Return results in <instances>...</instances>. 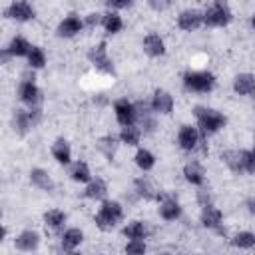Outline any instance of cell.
Here are the masks:
<instances>
[{
    "mask_svg": "<svg viewBox=\"0 0 255 255\" xmlns=\"http://www.w3.org/2000/svg\"><path fill=\"white\" fill-rule=\"evenodd\" d=\"M221 159L235 173H253L255 171L253 151H247V149H231V151L221 153Z\"/></svg>",
    "mask_w": 255,
    "mask_h": 255,
    "instance_id": "obj_1",
    "label": "cell"
},
{
    "mask_svg": "<svg viewBox=\"0 0 255 255\" xmlns=\"http://www.w3.org/2000/svg\"><path fill=\"white\" fill-rule=\"evenodd\" d=\"M122 219H124V209H122V205H120L118 201H110V199H108V201L102 203V207H100V211H98V215H96V225H98L100 229L108 231V229L116 227Z\"/></svg>",
    "mask_w": 255,
    "mask_h": 255,
    "instance_id": "obj_2",
    "label": "cell"
},
{
    "mask_svg": "<svg viewBox=\"0 0 255 255\" xmlns=\"http://www.w3.org/2000/svg\"><path fill=\"white\" fill-rule=\"evenodd\" d=\"M195 118L205 133H213L225 126V116H221L217 110L211 108H195Z\"/></svg>",
    "mask_w": 255,
    "mask_h": 255,
    "instance_id": "obj_3",
    "label": "cell"
},
{
    "mask_svg": "<svg viewBox=\"0 0 255 255\" xmlns=\"http://www.w3.org/2000/svg\"><path fill=\"white\" fill-rule=\"evenodd\" d=\"M183 84L193 92H211L215 86V78L209 72H187L183 76Z\"/></svg>",
    "mask_w": 255,
    "mask_h": 255,
    "instance_id": "obj_4",
    "label": "cell"
},
{
    "mask_svg": "<svg viewBox=\"0 0 255 255\" xmlns=\"http://www.w3.org/2000/svg\"><path fill=\"white\" fill-rule=\"evenodd\" d=\"M229 20H231V12H229L225 0H217L215 6L203 14V22L207 26H225V24H229Z\"/></svg>",
    "mask_w": 255,
    "mask_h": 255,
    "instance_id": "obj_5",
    "label": "cell"
},
{
    "mask_svg": "<svg viewBox=\"0 0 255 255\" xmlns=\"http://www.w3.org/2000/svg\"><path fill=\"white\" fill-rule=\"evenodd\" d=\"M90 62L96 66V70L100 72H106V74H112L114 72V64L112 60L108 58V48H106V42H100L98 46H94L88 54Z\"/></svg>",
    "mask_w": 255,
    "mask_h": 255,
    "instance_id": "obj_6",
    "label": "cell"
},
{
    "mask_svg": "<svg viewBox=\"0 0 255 255\" xmlns=\"http://www.w3.org/2000/svg\"><path fill=\"white\" fill-rule=\"evenodd\" d=\"M6 16L18 22H28L34 18V8L26 0H16L6 8Z\"/></svg>",
    "mask_w": 255,
    "mask_h": 255,
    "instance_id": "obj_7",
    "label": "cell"
},
{
    "mask_svg": "<svg viewBox=\"0 0 255 255\" xmlns=\"http://www.w3.org/2000/svg\"><path fill=\"white\" fill-rule=\"evenodd\" d=\"M114 112H116V120L122 126H131L135 122V106L128 100H118L114 104Z\"/></svg>",
    "mask_w": 255,
    "mask_h": 255,
    "instance_id": "obj_8",
    "label": "cell"
},
{
    "mask_svg": "<svg viewBox=\"0 0 255 255\" xmlns=\"http://www.w3.org/2000/svg\"><path fill=\"white\" fill-rule=\"evenodd\" d=\"M201 22H203V14L199 12V10H195V8H189V10H183L181 14H179V18H177V24H179V28L181 30H195V28H199L201 26Z\"/></svg>",
    "mask_w": 255,
    "mask_h": 255,
    "instance_id": "obj_9",
    "label": "cell"
},
{
    "mask_svg": "<svg viewBox=\"0 0 255 255\" xmlns=\"http://www.w3.org/2000/svg\"><path fill=\"white\" fill-rule=\"evenodd\" d=\"M151 110L157 114H171L173 110V98L169 92L165 90H155L153 92V100H151Z\"/></svg>",
    "mask_w": 255,
    "mask_h": 255,
    "instance_id": "obj_10",
    "label": "cell"
},
{
    "mask_svg": "<svg viewBox=\"0 0 255 255\" xmlns=\"http://www.w3.org/2000/svg\"><path fill=\"white\" fill-rule=\"evenodd\" d=\"M199 131L193 128V126H181L179 129V135H177V141L183 149L191 151V149H197V143H199Z\"/></svg>",
    "mask_w": 255,
    "mask_h": 255,
    "instance_id": "obj_11",
    "label": "cell"
},
{
    "mask_svg": "<svg viewBox=\"0 0 255 255\" xmlns=\"http://www.w3.org/2000/svg\"><path fill=\"white\" fill-rule=\"evenodd\" d=\"M82 28H84V22H82L76 14H70L68 18H64V20L60 22V26H58V36H62V38H72V36H76Z\"/></svg>",
    "mask_w": 255,
    "mask_h": 255,
    "instance_id": "obj_12",
    "label": "cell"
},
{
    "mask_svg": "<svg viewBox=\"0 0 255 255\" xmlns=\"http://www.w3.org/2000/svg\"><path fill=\"white\" fill-rule=\"evenodd\" d=\"M18 94H20V100L26 102V104H30V106L38 104L40 102V96H42L40 90H38V86L34 84V80H22V84L18 88Z\"/></svg>",
    "mask_w": 255,
    "mask_h": 255,
    "instance_id": "obj_13",
    "label": "cell"
},
{
    "mask_svg": "<svg viewBox=\"0 0 255 255\" xmlns=\"http://www.w3.org/2000/svg\"><path fill=\"white\" fill-rule=\"evenodd\" d=\"M133 106H135V120L141 124V128H143L145 131H153L155 122H153V116H151L149 106H147L145 102H137V104H133Z\"/></svg>",
    "mask_w": 255,
    "mask_h": 255,
    "instance_id": "obj_14",
    "label": "cell"
},
{
    "mask_svg": "<svg viewBox=\"0 0 255 255\" xmlns=\"http://www.w3.org/2000/svg\"><path fill=\"white\" fill-rule=\"evenodd\" d=\"M221 219H223V215H221V211H219L217 207H213L211 203L203 205V209H201V223H203L205 227H209V229H219Z\"/></svg>",
    "mask_w": 255,
    "mask_h": 255,
    "instance_id": "obj_15",
    "label": "cell"
},
{
    "mask_svg": "<svg viewBox=\"0 0 255 255\" xmlns=\"http://www.w3.org/2000/svg\"><path fill=\"white\" fill-rule=\"evenodd\" d=\"M38 245H40V235L36 231L28 229V231H22L16 237V247L20 251H34V249H38Z\"/></svg>",
    "mask_w": 255,
    "mask_h": 255,
    "instance_id": "obj_16",
    "label": "cell"
},
{
    "mask_svg": "<svg viewBox=\"0 0 255 255\" xmlns=\"http://www.w3.org/2000/svg\"><path fill=\"white\" fill-rule=\"evenodd\" d=\"M143 50H145L147 56H153V58L155 56H163L165 54V44L157 34H147L143 38Z\"/></svg>",
    "mask_w": 255,
    "mask_h": 255,
    "instance_id": "obj_17",
    "label": "cell"
},
{
    "mask_svg": "<svg viewBox=\"0 0 255 255\" xmlns=\"http://www.w3.org/2000/svg\"><path fill=\"white\" fill-rule=\"evenodd\" d=\"M233 90L241 96H251L255 92V78L251 74H239L233 80Z\"/></svg>",
    "mask_w": 255,
    "mask_h": 255,
    "instance_id": "obj_18",
    "label": "cell"
},
{
    "mask_svg": "<svg viewBox=\"0 0 255 255\" xmlns=\"http://www.w3.org/2000/svg\"><path fill=\"white\" fill-rule=\"evenodd\" d=\"M30 181H32L38 189H42V191H52V189H54L52 177L48 175V171H44V169H40V167H36V169L30 171Z\"/></svg>",
    "mask_w": 255,
    "mask_h": 255,
    "instance_id": "obj_19",
    "label": "cell"
},
{
    "mask_svg": "<svg viewBox=\"0 0 255 255\" xmlns=\"http://www.w3.org/2000/svg\"><path fill=\"white\" fill-rule=\"evenodd\" d=\"M159 215L165 219V221H173V219H177L179 215H181V207H179V203L175 201V199H163L161 201V205H159Z\"/></svg>",
    "mask_w": 255,
    "mask_h": 255,
    "instance_id": "obj_20",
    "label": "cell"
},
{
    "mask_svg": "<svg viewBox=\"0 0 255 255\" xmlns=\"http://www.w3.org/2000/svg\"><path fill=\"white\" fill-rule=\"evenodd\" d=\"M135 191H137V195H141L143 199H159V197H161V195L157 193V189L153 187V183H151L147 177L135 179Z\"/></svg>",
    "mask_w": 255,
    "mask_h": 255,
    "instance_id": "obj_21",
    "label": "cell"
},
{
    "mask_svg": "<svg viewBox=\"0 0 255 255\" xmlns=\"http://www.w3.org/2000/svg\"><path fill=\"white\" fill-rule=\"evenodd\" d=\"M52 155L56 157V161H60V163H64V165L70 163L72 151H70L68 141H66V139H56L54 145H52Z\"/></svg>",
    "mask_w": 255,
    "mask_h": 255,
    "instance_id": "obj_22",
    "label": "cell"
},
{
    "mask_svg": "<svg viewBox=\"0 0 255 255\" xmlns=\"http://www.w3.org/2000/svg\"><path fill=\"white\" fill-rule=\"evenodd\" d=\"M82 239H84V233H82L80 229L72 227V229H68V231L62 235V249H64V251H72V249H76V247L82 243Z\"/></svg>",
    "mask_w": 255,
    "mask_h": 255,
    "instance_id": "obj_23",
    "label": "cell"
},
{
    "mask_svg": "<svg viewBox=\"0 0 255 255\" xmlns=\"http://www.w3.org/2000/svg\"><path fill=\"white\" fill-rule=\"evenodd\" d=\"M183 175L189 183L193 185H201L203 183V167L197 163V161H189L185 167H183Z\"/></svg>",
    "mask_w": 255,
    "mask_h": 255,
    "instance_id": "obj_24",
    "label": "cell"
},
{
    "mask_svg": "<svg viewBox=\"0 0 255 255\" xmlns=\"http://www.w3.org/2000/svg\"><path fill=\"white\" fill-rule=\"evenodd\" d=\"M106 193H108V185L104 179H94L86 187V197H90V199H104Z\"/></svg>",
    "mask_w": 255,
    "mask_h": 255,
    "instance_id": "obj_25",
    "label": "cell"
},
{
    "mask_svg": "<svg viewBox=\"0 0 255 255\" xmlns=\"http://www.w3.org/2000/svg\"><path fill=\"white\" fill-rule=\"evenodd\" d=\"M32 126H34V122H32V118H30V112H26V110H16V114H14V128H16L20 133H26Z\"/></svg>",
    "mask_w": 255,
    "mask_h": 255,
    "instance_id": "obj_26",
    "label": "cell"
},
{
    "mask_svg": "<svg viewBox=\"0 0 255 255\" xmlns=\"http://www.w3.org/2000/svg\"><path fill=\"white\" fill-rule=\"evenodd\" d=\"M30 50H32V46H30L24 38H20V36L12 38V42L8 44V52H10L12 56H28Z\"/></svg>",
    "mask_w": 255,
    "mask_h": 255,
    "instance_id": "obj_27",
    "label": "cell"
},
{
    "mask_svg": "<svg viewBox=\"0 0 255 255\" xmlns=\"http://www.w3.org/2000/svg\"><path fill=\"white\" fill-rule=\"evenodd\" d=\"M122 233L128 239H145V225L141 221H131L122 229Z\"/></svg>",
    "mask_w": 255,
    "mask_h": 255,
    "instance_id": "obj_28",
    "label": "cell"
},
{
    "mask_svg": "<svg viewBox=\"0 0 255 255\" xmlns=\"http://www.w3.org/2000/svg\"><path fill=\"white\" fill-rule=\"evenodd\" d=\"M139 129L131 124V126H124L122 128V133H120V139H122V143H126V145H137V141H139Z\"/></svg>",
    "mask_w": 255,
    "mask_h": 255,
    "instance_id": "obj_29",
    "label": "cell"
},
{
    "mask_svg": "<svg viewBox=\"0 0 255 255\" xmlns=\"http://www.w3.org/2000/svg\"><path fill=\"white\" fill-rule=\"evenodd\" d=\"M135 163H137V167H139V169L147 171V169H151V167H153L155 157H153V153H151L149 149H137V153H135Z\"/></svg>",
    "mask_w": 255,
    "mask_h": 255,
    "instance_id": "obj_30",
    "label": "cell"
},
{
    "mask_svg": "<svg viewBox=\"0 0 255 255\" xmlns=\"http://www.w3.org/2000/svg\"><path fill=\"white\" fill-rule=\"evenodd\" d=\"M231 243H233L235 247H239V249H251V247L255 245V233H251V231H241V233H237V235L231 239Z\"/></svg>",
    "mask_w": 255,
    "mask_h": 255,
    "instance_id": "obj_31",
    "label": "cell"
},
{
    "mask_svg": "<svg viewBox=\"0 0 255 255\" xmlns=\"http://www.w3.org/2000/svg\"><path fill=\"white\" fill-rule=\"evenodd\" d=\"M102 24H104V28H106L110 34H116V32H120V30H122V26H124L122 18H120L116 12H108V14L104 16Z\"/></svg>",
    "mask_w": 255,
    "mask_h": 255,
    "instance_id": "obj_32",
    "label": "cell"
},
{
    "mask_svg": "<svg viewBox=\"0 0 255 255\" xmlns=\"http://www.w3.org/2000/svg\"><path fill=\"white\" fill-rule=\"evenodd\" d=\"M70 175H72V179L74 181H90V169H88V163H84V161H76L74 165H72V169H70Z\"/></svg>",
    "mask_w": 255,
    "mask_h": 255,
    "instance_id": "obj_33",
    "label": "cell"
},
{
    "mask_svg": "<svg viewBox=\"0 0 255 255\" xmlns=\"http://www.w3.org/2000/svg\"><path fill=\"white\" fill-rule=\"evenodd\" d=\"M64 221H66V215H64L60 209H50V211L44 213V223H46L48 227H52V229H58Z\"/></svg>",
    "mask_w": 255,
    "mask_h": 255,
    "instance_id": "obj_34",
    "label": "cell"
},
{
    "mask_svg": "<svg viewBox=\"0 0 255 255\" xmlns=\"http://www.w3.org/2000/svg\"><path fill=\"white\" fill-rule=\"evenodd\" d=\"M116 147H118V143H116V137H114V135H106V137H102L100 143H98V149H100L108 159L114 157Z\"/></svg>",
    "mask_w": 255,
    "mask_h": 255,
    "instance_id": "obj_35",
    "label": "cell"
},
{
    "mask_svg": "<svg viewBox=\"0 0 255 255\" xmlns=\"http://www.w3.org/2000/svg\"><path fill=\"white\" fill-rule=\"evenodd\" d=\"M28 64H30V68H42V66L46 64L44 50H42V48L32 46V50H30V54H28Z\"/></svg>",
    "mask_w": 255,
    "mask_h": 255,
    "instance_id": "obj_36",
    "label": "cell"
},
{
    "mask_svg": "<svg viewBox=\"0 0 255 255\" xmlns=\"http://www.w3.org/2000/svg\"><path fill=\"white\" fill-rule=\"evenodd\" d=\"M126 253H145V243L143 239H129V243L126 245Z\"/></svg>",
    "mask_w": 255,
    "mask_h": 255,
    "instance_id": "obj_37",
    "label": "cell"
},
{
    "mask_svg": "<svg viewBox=\"0 0 255 255\" xmlns=\"http://www.w3.org/2000/svg\"><path fill=\"white\" fill-rule=\"evenodd\" d=\"M147 4H149V8H153V10H165V8H169V4H171V0H147Z\"/></svg>",
    "mask_w": 255,
    "mask_h": 255,
    "instance_id": "obj_38",
    "label": "cell"
},
{
    "mask_svg": "<svg viewBox=\"0 0 255 255\" xmlns=\"http://www.w3.org/2000/svg\"><path fill=\"white\" fill-rule=\"evenodd\" d=\"M102 20H104V16H102V14H98V12H92V14H88V18H86V24H88L90 28H94V26H98Z\"/></svg>",
    "mask_w": 255,
    "mask_h": 255,
    "instance_id": "obj_39",
    "label": "cell"
},
{
    "mask_svg": "<svg viewBox=\"0 0 255 255\" xmlns=\"http://www.w3.org/2000/svg\"><path fill=\"white\" fill-rule=\"evenodd\" d=\"M131 4V0H106V6L110 8H128Z\"/></svg>",
    "mask_w": 255,
    "mask_h": 255,
    "instance_id": "obj_40",
    "label": "cell"
},
{
    "mask_svg": "<svg viewBox=\"0 0 255 255\" xmlns=\"http://www.w3.org/2000/svg\"><path fill=\"white\" fill-rule=\"evenodd\" d=\"M247 209H249V213L255 215V197H249L247 199Z\"/></svg>",
    "mask_w": 255,
    "mask_h": 255,
    "instance_id": "obj_41",
    "label": "cell"
},
{
    "mask_svg": "<svg viewBox=\"0 0 255 255\" xmlns=\"http://www.w3.org/2000/svg\"><path fill=\"white\" fill-rule=\"evenodd\" d=\"M251 26H253V28H255V14H253V16H251Z\"/></svg>",
    "mask_w": 255,
    "mask_h": 255,
    "instance_id": "obj_42",
    "label": "cell"
},
{
    "mask_svg": "<svg viewBox=\"0 0 255 255\" xmlns=\"http://www.w3.org/2000/svg\"><path fill=\"white\" fill-rule=\"evenodd\" d=\"M253 157H255V147H253Z\"/></svg>",
    "mask_w": 255,
    "mask_h": 255,
    "instance_id": "obj_43",
    "label": "cell"
}]
</instances>
